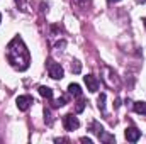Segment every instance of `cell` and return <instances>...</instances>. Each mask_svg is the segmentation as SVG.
<instances>
[{
	"label": "cell",
	"mask_w": 146,
	"mask_h": 144,
	"mask_svg": "<svg viewBox=\"0 0 146 144\" xmlns=\"http://www.w3.org/2000/svg\"><path fill=\"white\" fill-rule=\"evenodd\" d=\"M7 58L10 61V65L21 71L29 68V51L26 49L24 42L21 37H14L12 42L7 48Z\"/></svg>",
	"instance_id": "6da1fadb"
},
{
	"label": "cell",
	"mask_w": 146,
	"mask_h": 144,
	"mask_svg": "<svg viewBox=\"0 0 146 144\" xmlns=\"http://www.w3.org/2000/svg\"><path fill=\"white\" fill-rule=\"evenodd\" d=\"M63 126H65L66 131H75V129L80 127V122H78V119H76L73 114H66V115L63 117Z\"/></svg>",
	"instance_id": "7a4b0ae2"
},
{
	"label": "cell",
	"mask_w": 146,
	"mask_h": 144,
	"mask_svg": "<svg viewBox=\"0 0 146 144\" xmlns=\"http://www.w3.org/2000/svg\"><path fill=\"white\" fill-rule=\"evenodd\" d=\"M48 70H49V76L51 78H54V80H61L63 78V68L58 65V63H54V61H49V65H48Z\"/></svg>",
	"instance_id": "3957f363"
},
{
	"label": "cell",
	"mask_w": 146,
	"mask_h": 144,
	"mask_svg": "<svg viewBox=\"0 0 146 144\" xmlns=\"http://www.w3.org/2000/svg\"><path fill=\"white\" fill-rule=\"evenodd\" d=\"M34 100H33V97H29V95H21V97H17V100H15V105L19 110H22V112H26L27 108L31 107V104H33Z\"/></svg>",
	"instance_id": "277c9868"
},
{
	"label": "cell",
	"mask_w": 146,
	"mask_h": 144,
	"mask_svg": "<svg viewBox=\"0 0 146 144\" xmlns=\"http://www.w3.org/2000/svg\"><path fill=\"white\" fill-rule=\"evenodd\" d=\"M124 136H126V139H127L129 143H136V141L141 137V131H139L138 127H127L126 132H124Z\"/></svg>",
	"instance_id": "5b68a950"
},
{
	"label": "cell",
	"mask_w": 146,
	"mask_h": 144,
	"mask_svg": "<svg viewBox=\"0 0 146 144\" xmlns=\"http://www.w3.org/2000/svg\"><path fill=\"white\" fill-rule=\"evenodd\" d=\"M85 85H87V90L92 92V93L99 90V81H97V78L94 75H87L85 76Z\"/></svg>",
	"instance_id": "8992f818"
},
{
	"label": "cell",
	"mask_w": 146,
	"mask_h": 144,
	"mask_svg": "<svg viewBox=\"0 0 146 144\" xmlns=\"http://www.w3.org/2000/svg\"><path fill=\"white\" fill-rule=\"evenodd\" d=\"M39 95L41 97H44V98H53V90L49 88V87H39Z\"/></svg>",
	"instance_id": "52a82bcc"
},
{
	"label": "cell",
	"mask_w": 146,
	"mask_h": 144,
	"mask_svg": "<svg viewBox=\"0 0 146 144\" xmlns=\"http://www.w3.org/2000/svg\"><path fill=\"white\" fill-rule=\"evenodd\" d=\"M68 92L72 93L73 97H80V95H82V88H80V85H76V83H70V85H68Z\"/></svg>",
	"instance_id": "ba28073f"
},
{
	"label": "cell",
	"mask_w": 146,
	"mask_h": 144,
	"mask_svg": "<svg viewBox=\"0 0 146 144\" xmlns=\"http://www.w3.org/2000/svg\"><path fill=\"white\" fill-rule=\"evenodd\" d=\"M134 110L141 115H146V102H136L134 104Z\"/></svg>",
	"instance_id": "9c48e42d"
},
{
	"label": "cell",
	"mask_w": 146,
	"mask_h": 144,
	"mask_svg": "<svg viewBox=\"0 0 146 144\" xmlns=\"http://www.w3.org/2000/svg\"><path fill=\"white\" fill-rule=\"evenodd\" d=\"M99 108L102 112L106 110V93H100V97H99Z\"/></svg>",
	"instance_id": "30bf717a"
},
{
	"label": "cell",
	"mask_w": 146,
	"mask_h": 144,
	"mask_svg": "<svg viewBox=\"0 0 146 144\" xmlns=\"http://www.w3.org/2000/svg\"><path fill=\"white\" fill-rule=\"evenodd\" d=\"M72 71L73 73H80L82 71V65H80V61H72Z\"/></svg>",
	"instance_id": "8fae6325"
},
{
	"label": "cell",
	"mask_w": 146,
	"mask_h": 144,
	"mask_svg": "<svg viewBox=\"0 0 146 144\" xmlns=\"http://www.w3.org/2000/svg\"><path fill=\"white\" fill-rule=\"evenodd\" d=\"M100 141H104V143H114L115 139H114V136H107V134H100Z\"/></svg>",
	"instance_id": "7c38bea8"
},
{
	"label": "cell",
	"mask_w": 146,
	"mask_h": 144,
	"mask_svg": "<svg viewBox=\"0 0 146 144\" xmlns=\"http://www.w3.org/2000/svg\"><path fill=\"white\" fill-rule=\"evenodd\" d=\"M65 104H66V98H65V97H61V98H58V100L54 102V107H63Z\"/></svg>",
	"instance_id": "4fadbf2b"
},
{
	"label": "cell",
	"mask_w": 146,
	"mask_h": 144,
	"mask_svg": "<svg viewBox=\"0 0 146 144\" xmlns=\"http://www.w3.org/2000/svg\"><path fill=\"white\" fill-rule=\"evenodd\" d=\"M83 108H85V102H83V100H80V102L76 104V112L80 114V112H83Z\"/></svg>",
	"instance_id": "5bb4252c"
},
{
	"label": "cell",
	"mask_w": 146,
	"mask_h": 144,
	"mask_svg": "<svg viewBox=\"0 0 146 144\" xmlns=\"http://www.w3.org/2000/svg\"><path fill=\"white\" fill-rule=\"evenodd\" d=\"M80 141H82V143H87V144H92V139H88V137H82Z\"/></svg>",
	"instance_id": "9a60e30c"
},
{
	"label": "cell",
	"mask_w": 146,
	"mask_h": 144,
	"mask_svg": "<svg viewBox=\"0 0 146 144\" xmlns=\"http://www.w3.org/2000/svg\"><path fill=\"white\" fill-rule=\"evenodd\" d=\"M107 2H110V3H115V2H121V0H107Z\"/></svg>",
	"instance_id": "2e32d148"
},
{
	"label": "cell",
	"mask_w": 146,
	"mask_h": 144,
	"mask_svg": "<svg viewBox=\"0 0 146 144\" xmlns=\"http://www.w3.org/2000/svg\"><path fill=\"white\" fill-rule=\"evenodd\" d=\"M136 2H138V3H145L146 0H136Z\"/></svg>",
	"instance_id": "e0dca14e"
},
{
	"label": "cell",
	"mask_w": 146,
	"mask_h": 144,
	"mask_svg": "<svg viewBox=\"0 0 146 144\" xmlns=\"http://www.w3.org/2000/svg\"><path fill=\"white\" fill-rule=\"evenodd\" d=\"M143 22H145V27H146V17H145V19H143Z\"/></svg>",
	"instance_id": "ac0fdd59"
},
{
	"label": "cell",
	"mask_w": 146,
	"mask_h": 144,
	"mask_svg": "<svg viewBox=\"0 0 146 144\" xmlns=\"http://www.w3.org/2000/svg\"><path fill=\"white\" fill-rule=\"evenodd\" d=\"M0 22H2V14H0Z\"/></svg>",
	"instance_id": "d6986e66"
}]
</instances>
